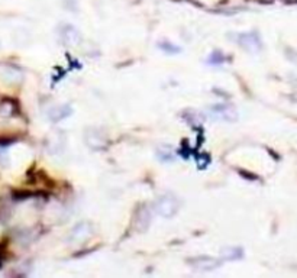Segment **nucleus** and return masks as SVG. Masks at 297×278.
<instances>
[{
    "instance_id": "nucleus-4",
    "label": "nucleus",
    "mask_w": 297,
    "mask_h": 278,
    "mask_svg": "<svg viewBox=\"0 0 297 278\" xmlns=\"http://www.w3.org/2000/svg\"><path fill=\"white\" fill-rule=\"evenodd\" d=\"M92 235V226L90 223L83 222L80 224H77L73 230H71V235H70V242L73 243H80V242H84L89 236Z\"/></svg>"
},
{
    "instance_id": "nucleus-11",
    "label": "nucleus",
    "mask_w": 297,
    "mask_h": 278,
    "mask_svg": "<svg viewBox=\"0 0 297 278\" xmlns=\"http://www.w3.org/2000/svg\"><path fill=\"white\" fill-rule=\"evenodd\" d=\"M225 61V56L221 53V51H215L212 56H210V58H209V62L210 64H221V62H223Z\"/></svg>"
},
{
    "instance_id": "nucleus-12",
    "label": "nucleus",
    "mask_w": 297,
    "mask_h": 278,
    "mask_svg": "<svg viewBox=\"0 0 297 278\" xmlns=\"http://www.w3.org/2000/svg\"><path fill=\"white\" fill-rule=\"evenodd\" d=\"M67 31H71V32L75 35V37H74V41H78V38H80V37L77 35L78 32H77V31H75L73 26H65V28H64V32H61V34H67ZM71 38H73V35H70V34H68V39H67V42H71Z\"/></svg>"
},
{
    "instance_id": "nucleus-7",
    "label": "nucleus",
    "mask_w": 297,
    "mask_h": 278,
    "mask_svg": "<svg viewBox=\"0 0 297 278\" xmlns=\"http://www.w3.org/2000/svg\"><path fill=\"white\" fill-rule=\"evenodd\" d=\"M71 113H73V109L68 105H62V106H57V108L51 109V111H48V116H50V120L59 122V120L68 117Z\"/></svg>"
},
{
    "instance_id": "nucleus-9",
    "label": "nucleus",
    "mask_w": 297,
    "mask_h": 278,
    "mask_svg": "<svg viewBox=\"0 0 297 278\" xmlns=\"http://www.w3.org/2000/svg\"><path fill=\"white\" fill-rule=\"evenodd\" d=\"M158 47L163 50V51H166L167 54H178L181 50L178 48L177 45H174V44H170V42H167V41H163V42H160L158 44Z\"/></svg>"
},
{
    "instance_id": "nucleus-5",
    "label": "nucleus",
    "mask_w": 297,
    "mask_h": 278,
    "mask_svg": "<svg viewBox=\"0 0 297 278\" xmlns=\"http://www.w3.org/2000/svg\"><path fill=\"white\" fill-rule=\"evenodd\" d=\"M86 142L93 149H102L106 147V136L102 133V130L90 129L86 132Z\"/></svg>"
},
{
    "instance_id": "nucleus-1",
    "label": "nucleus",
    "mask_w": 297,
    "mask_h": 278,
    "mask_svg": "<svg viewBox=\"0 0 297 278\" xmlns=\"http://www.w3.org/2000/svg\"><path fill=\"white\" fill-rule=\"evenodd\" d=\"M154 209L163 218H173L180 209V200L173 194L161 196L160 199H157Z\"/></svg>"
},
{
    "instance_id": "nucleus-3",
    "label": "nucleus",
    "mask_w": 297,
    "mask_h": 278,
    "mask_svg": "<svg viewBox=\"0 0 297 278\" xmlns=\"http://www.w3.org/2000/svg\"><path fill=\"white\" fill-rule=\"evenodd\" d=\"M210 113L219 120L235 122L238 119V111L231 105H215L210 108Z\"/></svg>"
},
{
    "instance_id": "nucleus-2",
    "label": "nucleus",
    "mask_w": 297,
    "mask_h": 278,
    "mask_svg": "<svg viewBox=\"0 0 297 278\" xmlns=\"http://www.w3.org/2000/svg\"><path fill=\"white\" fill-rule=\"evenodd\" d=\"M237 42L246 51L249 53H258L262 48L261 39L257 34L248 32V34H239L237 37Z\"/></svg>"
},
{
    "instance_id": "nucleus-8",
    "label": "nucleus",
    "mask_w": 297,
    "mask_h": 278,
    "mask_svg": "<svg viewBox=\"0 0 297 278\" xmlns=\"http://www.w3.org/2000/svg\"><path fill=\"white\" fill-rule=\"evenodd\" d=\"M135 219H136V226L139 224L141 222H144V226H145V229L149 226V221H151V213L148 212V210H138L136 212V215H135Z\"/></svg>"
},
{
    "instance_id": "nucleus-10",
    "label": "nucleus",
    "mask_w": 297,
    "mask_h": 278,
    "mask_svg": "<svg viewBox=\"0 0 297 278\" xmlns=\"http://www.w3.org/2000/svg\"><path fill=\"white\" fill-rule=\"evenodd\" d=\"M223 252L231 254V255H226V257H225V258H228V259H239V258H242V251H241L239 248H231V249L223 251Z\"/></svg>"
},
{
    "instance_id": "nucleus-6",
    "label": "nucleus",
    "mask_w": 297,
    "mask_h": 278,
    "mask_svg": "<svg viewBox=\"0 0 297 278\" xmlns=\"http://www.w3.org/2000/svg\"><path fill=\"white\" fill-rule=\"evenodd\" d=\"M190 262L193 264V268L200 270V271H210V270L221 265V261H218L215 258H210V257H200V258L191 259Z\"/></svg>"
}]
</instances>
